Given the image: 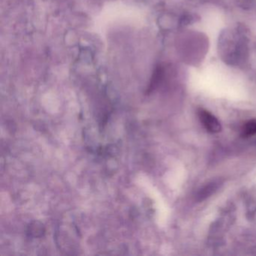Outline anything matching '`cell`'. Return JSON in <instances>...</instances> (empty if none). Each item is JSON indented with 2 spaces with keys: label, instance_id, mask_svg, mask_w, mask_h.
<instances>
[{
  "label": "cell",
  "instance_id": "1",
  "mask_svg": "<svg viewBox=\"0 0 256 256\" xmlns=\"http://www.w3.org/2000/svg\"><path fill=\"white\" fill-rule=\"evenodd\" d=\"M198 115L200 122L209 132L218 133L221 132V124L212 114L204 109L200 108L198 110Z\"/></svg>",
  "mask_w": 256,
  "mask_h": 256
},
{
  "label": "cell",
  "instance_id": "2",
  "mask_svg": "<svg viewBox=\"0 0 256 256\" xmlns=\"http://www.w3.org/2000/svg\"><path fill=\"white\" fill-rule=\"evenodd\" d=\"M254 134H256V121H250L244 126L242 134L244 136H251Z\"/></svg>",
  "mask_w": 256,
  "mask_h": 256
}]
</instances>
